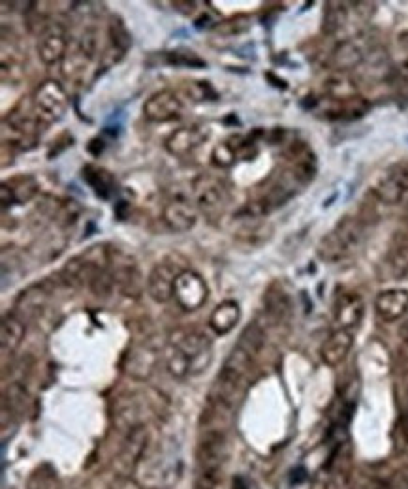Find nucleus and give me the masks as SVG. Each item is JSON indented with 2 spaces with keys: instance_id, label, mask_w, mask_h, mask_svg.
I'll list each match as a JSON object with an SVG mask.
<instances>
[{
  "instance_id": "1",
  "label": "nucleus",
  "mask_w": 408,
  "mask_h": 489,
  "mask_svg": "<svg viewBox=\"0 0 408 489\" xmlns=\"http://www.w3.org/2000/svg\"><path fill=\"white\" fill-rule=\"evenodd\" d=\"M171 347L190 358V375H198L211 363V341L207 333L196 328H181L171 333Z\"/></svg>"
},
{
  "instance_id": "2",
  "label": "nucleus",
  "mask_w": 408,
  "mask_h": 489,
  "mask_svg": "<svg viewBox=\"0 0 408 489\" xmlns=\"http://www.w3.org/2000/svg\"><path fill=\"white\" fill-rule=\"evenodd\" d=\"M32 109L44 124L60 121L68 109V95L65 87L55 79H46L40 83L32 95Z\"/></svg>"
},
{
  "instance_id": "3",
  "label": "nucleus",
  "mask_w": 408,
  "mask_h": 489,
  "mask_svg": "<svg viewBox=\"0 0 408 489\" xmlns=\"http://www.w3.org/2000/svg\"><path fill=\"white\" fill-rule=\"evenodd\" d=\"M226 431L204 429L198 442V476L221 478L222 465L226 460Z\"/></svg>"
},
{
  "instance_id": "4",
  "label": "nucleus",
  "mask_w": 408,
  "mask_h": 489,
  "mask_svg": "<svg viewBox=\"0 0 408 489\" xmlns=\"http://www.w3.org/2000/svg\"><path fill=\"white\" fill-rule=\"evenodd\" d=\"M173 297L183 311L190 313V311H198L199 307L207 301L209 288H207V283L199 273L192 272V269H185V272L179 273V277L175 281Z\"/></svg>"
},
{
  "instance_id": "5",
  "label": "nucleus",
  "mask_w": 408,
  "mask_h": 489,
  "mask_svg": "<svg viewBox=\"0 0 408 489\" xmlns=\"http://www.w3.org/2000/svg\"><path fill=\"white\" fill-rule=\"evenodd\" d=\"M183 112V100L175 91L164 88L151 95L143 104V117L151 123H171Z\"/></svg>"
},
{
  "instance_id": "6",
  "label": "nucleus",
  "mask_w": 408,
  "mask_h": 489,
  "mask_svg": "<svg viewBox=\"0 0 408 489\" xmlns=\"http://www.w3.org/2000/svg\"><path fill=\"white\" fill-rule=\"evenodd\" d=\"M181 269L171 260L158 262L147 277V294L151 295V300L157 303H168L173 297L175 281Z\"/></svg>"
},
{
  "instance_id": "7",
  "label": "nucleus",
  "mask_w": 408,
  "mask_h": 489,
  "mask_svg": "<svg viewBox=\"0 0 408 489\" xmlns=\"http://www.w3.org/2000/svg\"><path fill=\"white\" fill-rule=\"evenodd\" d=\"M38 57L44 65L53 66L60 62L68 53V32L62 23H49L38 38Z\"/></svg>"
},
{
  "instance_id": "8",
  "label": "nucleus",
  "mask_w": 408,
  "mask_h": 489,
  "mask_svg": "<svg viewBox=\"0 0 408 489\" xmlns=\"http://www.w3.org/2000/svg\"><path fill=\"white\" fill-rule=\"evenodd\" d=\"M194 203L202 213L213 215L221 211L222 206L226 203V189L224 185L211 175H199L192 183Z\"/></svg>"
},
{
  "instance_id": "9",
  "label": "nucleus",
  "mask_w": 408,
  "mask_h": 489,
  "mask_svg": "<svg viewBox=\"0 0 408 489\" xmlns=\"http://www.w3.org/2000/svg\"><path fill=\"white\" fill-rule=\"evenodd\" d=\"M162 220L175 234H185L198 222V207L192 206L187 198H173L164 206Z\"/></svg>"
},
{
  "instance_id": "10",
  "label": "nucleus",
  "mask_w": 408,
  "mask_h": 489,
  "mask_svg": "<svg viewBox=\"0 0 408 489\" xmlns=\"http://www.w3.org/2000/svg\"><path fill=\"white\" fill-rule=\"evenodd\" d=\"M374 311L382 322H397L408 311V292L401 288L384 290L374 300Z\"/></svg>"
},
{
  "instance_id": "11",
  "label": "nucleus",
  "mask_w": 408,
  "mask_h": 489,
  "mask_svg": "<svg viewBox=\"0 0 408 489\" xmlns=\"http://www.w3.org/2000/svg\"><path fill=\"white\" fill-rule=\"evenodd\" d=\"M207 140V132L199 126H183L169 134L166 140V149L173 156H187L194 153Z\"/></svg>"
},
{
  "instance_id": "12",
  "label": "nucleus",
  "mask_w": 408,
  "mask_h": 489,
  "mask_svg": "<svg viewBox=\"0 0 408 489\" xmlns=\"http://www.w3.org/2000/svg\"><path fill=\"white\" fill-rule=\"evenodd\" d=\"M147 441H149V433L143 425H138L134 429L129 431L126 441L123 444L121 455H119V465L123 467V476L130 469H134L138 465V461L143 457V452L147 448Z\"/></svg>"
},
{
  "instance_id": "13",
  "label": "nucleus",
  "mask_w": 408,
  "mask_h": 489,
  "mask_svg": "<svg viewBox=\"0 0 408 489\" xmlns=\"http://www.w3.org/2000/svg\"><path fill=\"white\" fill-rule=\"evenodd\" d=\"M352 344H354V337L348 330H337L335 333L327 337L326 342L322 344L320 356L322 361L329 367L341 366L346 356L352 350Z\"/></svg>"
},
{
  "instance_id": "14",
  "label": "nucleus",
  "mask_w": 408,
  "mask_h": 489,
  "mask_svg": "<svg viewBox=\"0 0 408 489\" xmlns=\"http://www.w3.org/2000/svg\"><path fill=\"white\" fill-rule=\"evenodd\" d=\"M363 319V300L356 292H346L337 297L335 303V320L341 330H348L362 322Z\"/></svg>"
},
{
  "instance_id": "15",
  "label": "nucleus",
  "mask_w": 408,
  "mask_h": 489,
  "mask_svg": "<svg viewBox=\"0 0 408 489\" xmlns=\"http://www.w3.org/2000/svg\"><path fill=\"white\" fill-rule=\"evenodd\" d=\"M157 352L147 347H138L126 356V373L136 380H147L157 366Z\"/></svg>"
},
{
  "instance_id": "16",
  "label": "nucleus",
  "mask_w": 408,
  "mask_h": 489,
  "mask_svg": "<svg viewBox=\"0 0 408 489\" xmlns=\"http://www.w3.org/2000/svg\"><path fill=\"white\" fill-rule=\"evenodd\" d=\"M239 319H241L239 303L233 300H226V301H222L221 305H216L215 311L211 313L209 326L216 335H228V333L237 326Z\"/></svg>"
},
{
  "instance_id": "17",
  "label": "nucleus",
  "mask_w": 408,
  "mask_h": 489,
  "mask_svg": "<svg viewBox=\"0 0 408 489\" xmlns=\"http://www.w3.org/2000/svg\"><path fill=\"white\" fill-rule=\"evenodd\" d=\"M27 333V326L18 314H6L0 324V347L4 354H13L21 347V342Z\"/></svg>"
},
{
  "instance_id": "18",
  "label": "nucleus",
  "mask_w": 408,
  "mask_h": 489,
  "mask_svg": "<svg viewBox=\"0 0 408 489\" xmlns=\"http://www.w3.org/2000/svg\"><path fill=\"white\" fill-rule=\"evenodd\" d=\"M263 303H265V313L275 324H282L290 316L291 301L284 290H280L279 286H271L268 290V294L263 297Z\"/></svg>"
},
{
  "instance_id": "19",
  "label": "nucleus",
  "mask_w": 408,
  "mask_h": 489,
  "mask_svg": "<svg viewBox=\"0 0 408 489\" xmlns=\"http://www.w3.org/2000/svg\"><path fill=\"white\" fill-rule=\"evenodd\" d=\"M363 62V51L356 41H341L331 53V66L337 72H346Z\"/></svg>"
},
{
  "instance_id": "20",
  "label": "nucleus",
  "mask_w": 408,
  "mask_h": 489,
  "mask_svg": "<svg viewBox=\"0 0 408 489\" xmlns=\"http://www.w3.org/2000/svg\"><path fill=\"white\" fill-rule=\"evenodd\" d=\"M245 143L246 140H243L241 136H232L228 138L226 142L218 143V145L213 149V153H211L213 164H215L216 168H222V170L232 168V166L235 164V160L241 156V151L245 147Z\"/></svg>"
},
{
  "instance_id": "21",
  "label": "nucleus",
  "mask_w": 408,
  "mask_h": 489,
  "mask_svg": "<svg viewBox=\"0 0 408 489\" xmlns=\"http://www.w3.org/2000/svg\"><path fill=\"white\" fill-rule=\"evenodd\" d=\"M113 277H115L117 288L121 290L124 295L138 297L143 292V279H141L140 272H138V267L134 264L117 265Z\"/></svg>"
},
{
  "instance_id": "22",
  "label": "nucleus",
  "mask_w": 408,
  "mask_h": 489,
  "mask_svg": "<svg viewBox=\"0 0 408 489\" xmlns=\"http://www.w3.org/2000/svg\"><path fill=\"white\" fill-rule=\"evenodd\" d=\"M324 88H326V93L331 96L333 100L338 102H348L357 96V85L344 72L333 74L326 81Z\"/></svg>"
},
{
  "instance_id": "23",
  "label": "nucleus",
  "mask_w": 408,
  "mask_h": 489,
  "mask_svg": "<svg viewBox=\"0 0 408 489\" xmlns=\"http://www.w3.org/2000/svg\"><path fill=\"white\" fill-rule=\"evenodd\" d=\"M83 179L87 181L100 198H110L115 190V179L110 171L96 168V166H85L83 168Z\"/></svg>"
},
{
  "instance_id": "24",
  "label": "nucleus",
  "mask_w": 408,
  "mask_h": 489,
  "mask_svg": "<svg viewBox=\"0 0 408 489\" xmlns=\"http://www.w3.org/2000/svg\"><path fill=\"white\" fill-rule=\"evenodd\" d=\"M350 253H352V250L344 245V241L335 234V230L322 237V241L318 243V256H320L324 262H329V264L341 262V260L346 258Z\"/></svg>"
},
{
  "instance_id": "25",
  "label": "nucleus",
  "mask_w": 408,
  "mask_h": 489,
  "mask_svg": "<svg viewBox=\"0 0 408 489\" xmlns=\"http://www.w3.org/2000/svg\"><path fill=\"white\" fill-rule=\"evenodd\" d=\"M335 234L344 241L350 250H356L363 239V222L356 217H344L335 226Z\"/></svg>"
},
{
  "instance_id": "26",
  "label": "nucleus",
  "mask_w": 408,
  "mask_h": 489,
  "mask_svg": "<svg viewBox=\"0 0 408 489\" xmlns=\"http://www.w3.org/2000/svg\"><path fill=\"white\" fill-rule=\"evenodd\" d=\"M374 198L382 203H388V206H393V203H399L401 200L407 198V190L402 189L401 185L397 183L395 179L388 173L380 179L379 183L373 187Z\"/></svg>"
},
{
  "instance_id": "27",
  "label": "nucleus",
  "mask_w": 408,
  "mask_h": 489,
  "mask_svg": "<svg viewBox=\"0 0 408 489\" xmlns=\"http://www.w3.org/2000/svg\"><path fill=\"white\" fill-rule=\"evenodd\" d=\"M263 344H265V331L258 322H252L241 331L239 341L235 347H239L241 350H245L246 354H251L252 358H256L258 354L262 352Z\"/></svg>"
},
{
  "instance_id": "28",
  "label": "nucleus",
  "mask_w": 408,
  "mask_h": 489,
  "mask_svg": "<svg viewBox=\"0 0 408 489\" xmlns=\"http://www.w3.org/2000/svg\"><path fill=\"white\" fill-rule=\"evenodd\" d=\"M2 407L10 408V413L23 414L27 410V407H29V394H27V389L18 382L10 384L6 391H4Z\"/></svg>"
},
{
  "instance_id": "29",
  "label": "nucleus",
  "mask_w": 408,
  "mask_h": 489,
  "mask_svg": "<svg viewBox=\"0 0 408 489\" xmlns=\"http://www.w3.org/2000/svg\"><path fill=\"white\" fill-rule=\"evenodd\" d=\"M6 185L15 203H25L38 194V183H36L34 177H19V179Z\"/></svg>"
},
{
  "instance_id": "30",
  "label": "nucleus",
  "mask_w": 408,
  "mask_h": 489,
  "mask_svg": "<svg viewBox=\"0 0 408 489\" xmlns=\"http://www.w3.org/2000/svg\"><path fill=\"white\" fill-rule=\"evenodd\" d=\"M29 489H58V480L57 472L53 471L51 467H40L36 469L29 478V483H27Z\"/></svg>"
},
{
  "instance_id": "31",
  "label": "nucleus",
  "mask_w": 408,
  "mask_h": 489,
  "mask_svg": "<svg viewBox=\"0 0 408 489\" xmlns=\"http://www.w3.org/2000/svg\"><path fill=\"white\" fill-rule=\"evenodd\" d=\"M166 366H168V371L175 378H185L187 375H190V358H187L185 354L179 352L173 347H169V352L166 356Z\"/></svg>"
},
{
  "instance_id": "32",
  "label": "nucleus",
  "mask_w": 408,
  "mask_h": 489,
  "mask_svg": "<svg viewBox=\"0 0 408 489\" xmlns=\"http://www.w3.org/2000/svg\"><path fill=\"white\" fill-rule=\"evenodd\" d=\"M47 295H49V292H46V290L41 288V286H32V288H29L27 292H23V294H21V297H19V301H18V305L23 309L25 313L40 311V307L46 303Z\"/></svg>"
},
{
  "instance_id": "33",
  "label": "nucleus",
  "mask_w": 408,
  "mask_h": 489,
  "mask_svg": "<svg viewBox=\"0 0 408 489\" xmlns=\"http://www.w3.org/2000/svg\"><path fill=\"white\" fill-rule=\"evenodd\" d=\"M107 30H110L111 43L115 46L119 53L123 55L124 51L132 46V36H130V32L126 30L124 23L121 19H111L110 29Z\"/></svg>"
},
{
  "instance_id": "34",
  "label": "nucleus",
  "mask_w": 408,
  "mask_h": 489,
  "mask_svg": "<svg viewBox=\"0 0 408 489\" xmlns=\"http://www.w3.org/2000/svg\"><path fill=\"white\" fill-rule=\"evenodd\" d=\"M115 286V277H113V273H110L107 269H100V272L94 273V277L91 279V283H88V288L93 290V294L98 295V297H107V295L113 292Z\"/></svg>"
},
{
  "instance_id": "35",
  "label": "nucleus",
  "mask_w": 408,
  "mask_h": 489,
  "mask_svg": "<svg viewBox=\"0 0 408 489\" xmlns=\"http://www.w3.org/2000/svg\"><path fill=\"white\" fill-rule=\"evenodd\" d=\"M338 6H341V4H335V2L327 4L326 13H324V30H326L327 34H333V32H337V30L343 27L344 10Z\"/></svg>"
},
{
  "instance_id": "36",
  "label": "nucleus",
  "mask_w": 408,
  "mask_h": 489,
  "mask_svg": "<svg viewBox=\"0 0 408 489\" xmlns=\"http://www.w3.org/2000/svg\"><path fill=\"white\" fill-rule=\"evenodd\" d=\"M166 60L173 66H188V68H204L205 66V60L199 59L192 51H169Z\"/></svg>"
},
{
  "instance_id": "37",
  "label": "nucleus",
  "mask_w": 408,
  "mask_h": 489,
  "mask_svg": "<svg viewBox=\"0 0 408 489\" xmlns=\"http://www.w3.org/2000/svg\"><path fill=\"white\" fill-rule=\"evenodd\" d=\"M77 49H79L88 60L94 59V55L98 51V38H96V32H94V30H85L81 38H79Z\"/></svg>"
},
{
  "instance_id": "38",
  "label": "nucleus",
  "mask_w": 408,
  "mask_h": 489,
  "mask_svg": "<svg viewBox=\"0 0 408 489\" xmlns=\"http://www.w3.org/2000/svg\"><path fill=\"white\" fill-rule=\"evenodd\" d=\"M79 213H81V207L77 206V201H66L65 206L58 209V222H62L65 226H72L79 218Z\"/></svg>"
},
{
  "instance_id": "39",
  "label": "nucleus",
  "mask_w": 408,
  "mask_h": 489,
  "mask_svg": "<svg viewBox=\"0 0 408 489\" xmlns=\"http://www.w3.org/2000/svg\"><path fill=\"white\" fill-rule=\"evenodd\" d=\"M390 175L395 179L397 183L401 185L402 189L407 190L408 194V160H402V162L393 166L390 170Z\"/></svg>"
},
{
  "instance_id": "40",
  "label": "nucleus",
  "mask_w": 408,
  "mask_h": 489,
  "mask_svg": "<svg viewBox=\"0 0 408 489\" xmlns=\"http://www.w3.org/2000/svg\"><path fill=\"white\" fill-rule=\"evenodd\" d=\"M395 429H397L395 435L399 444H402V448L408 450V413L401 414V418H399V422H397Z\"/></svg>"
},
{
  "instance_id": "41",
  "label": "nucleus",
  "mask_w": 408,
  "mask_h": 489,
  "mask_svg": "<svg viewBox=\"0 0 408 489\" xmlns=\"http://www.w3.org/2000/svg\"><path fill=\"white\" fill-rule=\"evenodd\" d=\"M111 489H141V485L136 482V480H132V478L119 476L115 482H113Z\"/></svg>"
},
{
  "instance_id": "42",
  "label": "nucleus",
  "mask_w": 408,
  "mask_h": 489,
  "mask_svg": "<svg viewBox=\"0 0 408 489\" xmlns=\"http://www.w3.org/2000/svg\"><path fill=\"white\" fill-rule=\"evenodd\" d=\"M402 371H404V380L408 384V344H404V350H402Z\"/></svg>"
},
{
  "instance_id": "43",
  "label": "nucleus",
  "mask_w": 408,
  "mask_h": 489,
  "mask_svg": "<svg viewBox=\"0 0 408 489\" xmlns=\"http://www.w3.org/2000/svg\"><path fill=\"white\" fill-rule=\"evenodd\" d=\"M399 335H401V339L404 341V344H408V320L399 328Z\"/></svg>"
},
{
  "instance_id": "44",
  "label": "nucleus",
  "mask_w": 408,
  "mask_h": 489,
  "mask_svg": "<svg viewBox=\"0 0 408 489\" xmlns=\"http://www.w3.org/2000/svg\"><path fill=\"white\" fill-rule=\"evenodd\" d=\"M407 213H408V203H407Z\"/></svg>"
}]
</instances>
